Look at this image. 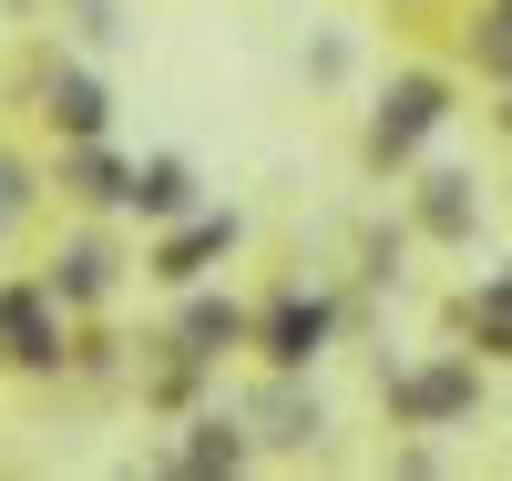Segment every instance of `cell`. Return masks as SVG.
<instances>
[{"label": "cell", "instance_id": "1", "mask_svg": "<svg viewBox=\"0 0 512 481\" xmlns=\"http://www.w3.org/2000/svg\"><path fill=\"white\" fill-rule=\"evenodd\" d=\"M431 123H441V82H400L390 113H379V154H410Z\"/></svg>", "mask_w": 512, "mask_h": 481}]
</instances>
